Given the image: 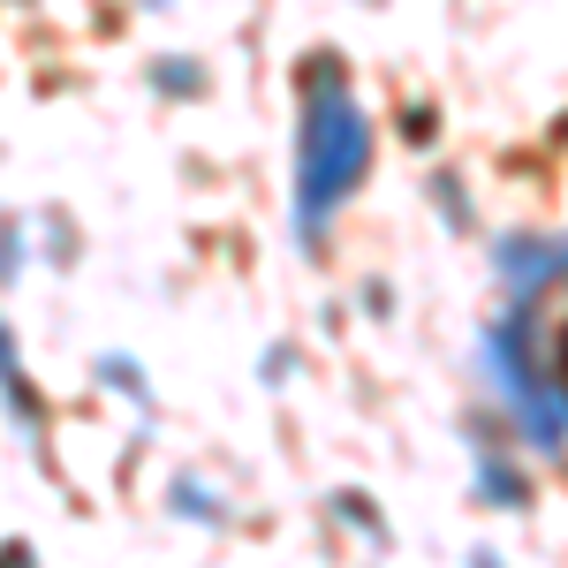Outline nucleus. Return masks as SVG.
<instances>
[{
    "label": "nucleus",
    "mask_w": 568,
    "mask_h": 568,
    "mask_svg": "<svg viewBox=\"0 0 568 568\" xmlns=\"http://www.w3.org/2000/svg\"><path fill=\"white\" fill-rule=\"evenodd\" d=\"M23 273V220H0V288Z\"/></svg>",
    "instance_id": "nucleus-3"
},
{
    "label": "nucleus",
    "mask_w": 568,
    "mask_h": 568,
    "mask_svg": "<svg viewBox=\"0 0 568 568\" xmlns=\"http://www.w3.org/2000/svg\"><path fill=\"white\" fill-rule=\"evenodd\" d=\"M0 402H8V417H16L23 433L45 425V409H39V394H31V379H23V356H16V334H8V326H0Z\"/></svg>",
    "instance_id": "nucleus-2"
},
{
    "label": "nucleus",
    "mask_w": 568,
    "mask_h": 568,
    "mask_svg": "<svg viewBox=\"0 0 568 568\" xmlns=\"http://www.w3.org/2000/svg\"><path fill=\"white\" fill-rule=\"evenodd\" d=\"M152 84H168V91H197V61H160V69H152Z\"/></svg>",
    "instance_id": "nucleus-5"
},
{
    "label": "nucleus",
    "mask_w": 568,
    "mask_h": 568,
    "mask_svg": "<svg viewBox=\"0 0 568 568\" xmlns=\"http://www.w3.org/2000/svg\"><path fill=\"white\" fill-rule=\"evenodd\" d=\"M99 379H106L114 394H144V379H136V364H130V356H99Z\"/></svg>",
    "instance_id": "nucleus-4"
},
{
    "label": "nucleus",
    "mask_w": 568,
    "mask_h": 568,
    "mask_svg": "<svg viewBox=\"0 0 568 568\" xmlns=\"http://www.w3.org/2000/svg\"><path fill=\"white\" fill-rule=\"evenodd\" d=\"M364 160H372V136H364V114H356L349 84L334 77V61H311L304 136H296V227L311 243H318L326 213L364 182Z\"/></svg>",
    "instance_id": "nucleus-1"
}]
</instances>
